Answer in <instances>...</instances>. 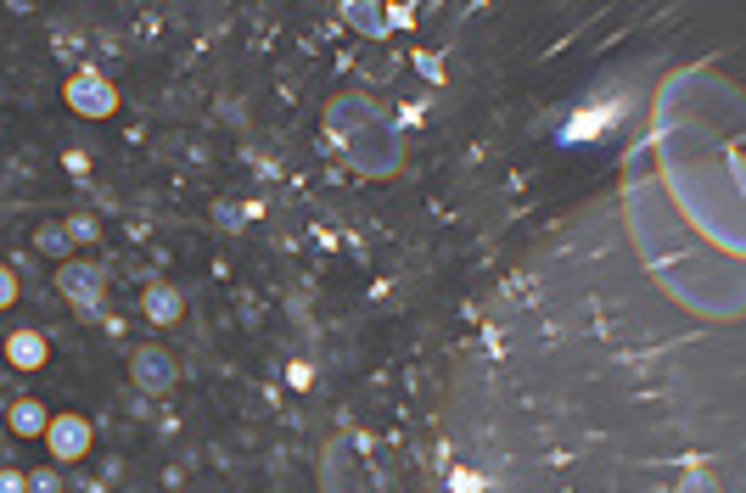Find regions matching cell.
<instances>
[{"label":"cell","mask_w":746,"mask_h":493,"mask_svg":"<svg viewBox=\"0 0 746 493\" xmlns=\"http://www.w3.org/2000/svg\"><path fill=\"white\" fill-rule=\"evenodd\" d=\"M129 376H135V387H140V393H169V387H175V376H180V365H175V354H169V348L140 343V348H135V359H129Z\"/></svg>","instance_id":"277c9868"},{"label":"cell","mask_w":746,"mask_h":493,"mask_svg":"<svg viewBox=\"0 0 746 493\" xmlns=\"http://www.w3.org/2000/svg\"><path fill=\"white\" fill-rule=\"evenodd\" d=\"M29 493H62V476L57 471H35L29 476Z\"/></svg>","instance_id":"5bb4252c"},{"label":"cell","mask_w":746,"mask_h":493,"mask_svg":"<svg viewBox=\"0 0 746 493\" xmlns=\"http://www.w3.org/2000/svg\"><path fill=\"white\" fill-rule=\"evenodd\" d=\"M68 107H73L79 118H107V112L118 107V90H112L96 68H85V73L68 79Z\"/></svg>","instance_id":"5b68a950"},{"label":"cell","mask_w":746,"mask_h":493,"mask_svg":"<svg viewBox=\"0 0 746 493\" xmlns=\"http://www.w3.org/2000/svg\"><path fill=\"white\" fill-rule=\"evenodd\" d=\"M0 493H29V476L23 471H0Z\"/></svg>","instance_id":"2e32d148"},{"label":"cell","mask_w":746,"mask_h":493,"mask_svg":"<svg viewBox=\"0 0 746 493\" xmlns=\"http://www.w3.org/2000/svg\"><path fill=\"white\" fill-rule=\"evenodd\" d=\"M140 314L153 319V325H175V319L186 314V292L169 286V280H153V286L140 292Z\"/></svg>","instance_id":"ba28073f"},{"label":"cell","mask_w":746,"mask_h":493,"mask_svg":"<svg viewBox=\"0 0 746 493\" xmlns=\"http://www.w3.org/2000/svg\"><path fill=\"white\" fill-rule=\"evenodd\" d=\"M46 443H51V454H57L62 465H73V460H85V454H90L96 432H90V421H85V415H51Z\"/></svg>","instance_id":"52a82bcc"},{"label":"cell","mask_w":746,"mask_h":493,"mask_svg":"<svg viewBox=\"0 0 746 493\" xmlns=\"http://www.w3.org/2000/svg\"><path fill=\"white\" fill-rule=\"evenodd\" d=\"M286 382H292V387H310V382H315V371H310V365H292V371H286Z\"/></svg>","instance_id":"e0dca14e"},{"label":"cell","mask_w":746,"mask_h":493,"mask_svg":"<svg viewBox=\"0 0 746 493\" xmlns=\"http://www.w3.org/2000/svg\"><path fill=\"white\" fill-rule=\"evenodd\" d=\"M337 146H343V157L354 162L365 180H393V175L404 169V135L387 124V112L371 118V124H360V129L343 135Z\"/></svg>","instance_id":"6da1fadb"},{"label":"cell","mask_w":746,"mask_h":493,"mask_svg":"<svg viewBox=\"0 0 746 493\" xmlns=\"http://www.w3.org/2000/svg\"><path fill=\"white\" fill-rule=\"evenodd\" d=\"M679 493H713V482H707V476H690V482H685Z\"/></svg>","instance_id":"ac0fdd59"},{"label":"cell","mask_w":746,"mask_h":493,"mask_svg":"<svg viewBox=\"0 0 746 493\" xmlns=\"http://www.w3.org/2000/svg\"><path fill=\"white\" fill-rule=\"evenodd\" d=\"M371 118H382V107H376L365 90H343V96H332V101H326V135H332V140L354 135V129H360V124H371Z\"/></svg>","instance_id":"8992f818"},{"label":"cell","mask_w":746,"mask_h":493,"mask_svg":"<svg viewBox=\"0 0 746 493\" xmlns=\"http://www.w3.org/2000/svg\"><path fill=\"white\" fill-rule=\"evenodd\" d=\"M57 286H62V297L79 308V314H101V303H107V269H96V264H79V258H68L62 269H57Z\"/></svg>","instance_id":"3957f363"},{"label":"cell","mask_w":746,"mask_h":493,"mask_svg":"<svg viewBox=\"0 0 746 493\" xmlns=\"http://www.w3.org/2000/svg\"><path fill=\"white\" fill-rule=\"evenodd\" d=\"M7 359H12V371H40L51 359V337L35 332V325H23V332L7 337Z\"/></svg>","instance_id":"9c48e42d"},{"label":"cell","mask_w":746,"mask_h":493,"mask_svg":"<svg viewBox=\"0 0 746 493\" xmlns=\"http://www.w3.org/2000/svg\"><path fill=\"white\" fill-rule=\"evenodd\" d=\"M343 23L360 29L365 40H387V12L376 7V0H343Z\"/></svg>","instance_id":"30bf717a"},{"label":"cell","mask_w":746,"mask_h":493,"mask_svg":"<svg viewBox=\"0 0 746 493\" xmlns=\"http://www.w3.org/2000/svg\"><path fill=\"white\" fill-rule=\"evenodd\" d=\"M321 493H387L382 471L371 465L365 443L354 437H332L321 448Z\"/></svg>","instance_id":"7a4b0ae2"},{"label":"cell","mask_w":746,"mask_h":493,"mask_svg":"<svg viewBox=\"0 0 746 493\" xmlns=\"http://www.w3.org/2000/svg\"><path fill=\"white\" fill-rule=\"evenodd\" d=\"M12 303H18V275L0 264V308H12Z\"/></svg>","instance_id":"9a60e30c"},{"label":"cell","mask_w":746,"mask_h":493,"mask_svg":"<svg viewBox=\"0 0 746 493\" xmlns=\"http://www.w3.org/2000/svg\"><path fill=\"white\" fill-rule=\"evenodd\" d=\"M62 225H68L73 247H79V241H96V219H90V214H73V219H62Z\"/></svg>","instance_id":"4fadbf2b"},{"label":"cell","mask_w":746,"mask_h":493,"mask_svg":"<svg viewBox=\"0 0 746 493\" xmlns=\"http://www.w3.org/2000/svg\"><path fill=\"white\" fill-rule=\"evenodd\" d=\"M35 247L51 253V258H68V253H73V236H68V225H40V230H35Z\"/></svg>","instance_id":"7c38bea8"},{"label":"cell","mask_w":746,"mask_h":493,"mask_svg":"<svg viewBox=\"0 0 746 493\" xmlns=\"http://www.w3.org/2000/svg\"><path fill=\"white\" fill-rule=\"evenodd\" d=\"M46 426H51V410L40 398H18L12 404V432L18 437H46Z\"/></svg>","instance_id":"8fae6325"}]
</instances>
